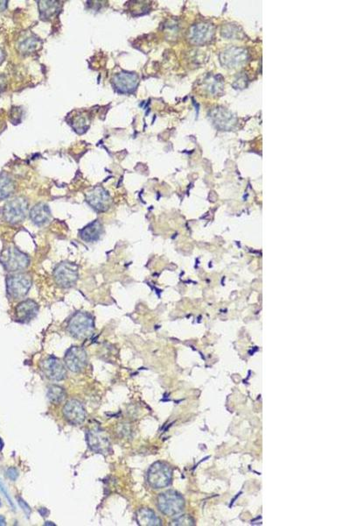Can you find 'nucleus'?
Returning <instances> with one entry per match:
<instances>
[{"label": "nucleus", "instance_id": "nucleus-18", "mask_svg": "<svg viewBox=\"0 0 350 526\" xmlns=\"http://www.w3.org/2000/svg\"><path fill=\"white\" fill-rule=\"evenodd\" d=\"M15 190V184L6 173H0V199L7 198Z\"/></svg>", "mask_w": 350, "mask_h": 526}, {"label": "nucleus", "instance_id": "nucleus-16", "mask_svg": "<svg viewBox=\"0 0 350 526\" xmlns=\"http://www.w3.org/2000/svg\"><path fill=\"white\" fill-rule=\"evenodd\" d=\"M31 220L39 226H44L48 223L51 218V211L48 205L44 203H39L34 205L30 211Z\"/></svg>", "mask_w": 350, "mask_h": 526}, {"label": "nucleus", "instance_id": "nucleus-9", "mask_svg": "<svg viewBox=\"0 0 350 526\" xmlns=\"http://www.w3.org/2000/svg\"><path fill=\"white\" fill-rule=\"evenodd\" d=\"M66 368L72 372L79 373L86 368L88 355L83 347H72L67 351L64 357Z\"/></svg>", "mask_w": 350, "mask_h": 526}, {"label": "nucleus", "instance_id": "nucleus-15", "mask_svg": "<svg viewBox=\"0 0 350 526\" xmlns=\"http://www.w3.org/2000/svg\"><path fill=\"white\" fill-rule=\"evenodd\" d=\"M104 233V226L98 219L92 221L80 231V238L88 243L97 241Z\"/></svg>", "mask_w": 350, "mask_h": 526}, {"label": "nucleus", "instance_id": "nucleus-8", "mask_svg": "<svg viewBox=\"0 0 350 526\" xmlns=\"http://www.w3.org/2000/svg\"><path fill=\"white\" fill-rule=\"evenodd\" d=\"M86 201L91 208L98 213L108 211L112 204L109 194L102 187H96L89 191L86 194Z\"/></svg>", "mask_w": 350, "mask_h": 526}, {"label": "nucleus", "instance_id": "nucleus-3", "mask_svg": "<svg viewBox=\"0 0 350 526\" xmlns=\"http://www.w3.org/2000/svg\"><path fill=\"white\" fill-rule=\"evenodd\" d=\"M33 285V278L28 273H15L6 279V290L9 296L19 299L25 297Z\"/></svg>", "mask_w": 350, "mask_h": 526}, {"label": "nucleus", "instance_id": "nucleus-1", "mask_svg": "<svg viewBox=\"0 0 350 526\" xmlns=\"http://www.w3.org/2000/svg\"><path fill=\"white\" fill-rule=\"evenodd\" d=\"M95 330V319L91 314L78 311L67 323L68 333L75 338H89Z\"/></svg>", "mask_w": 350, "mask_h": 526}, {"label": "nucleus", "instance_id": "nucleus-22", "mask_svg": "<svg viewBox=\"0 0 350 526\" xmlns=\"http://www.w3.org/2000/svg\"><path fill=\"white\" fill-rule=\"evenodd\" d=\"M35 47H36V43H35V41H34V39H33V38H28V39H26L25 41H24V42L21 43V48H23V51H24V52H26V51L29 50H34V48Z\"/></svg>", "mask_w": 350, "mask_h": 526}, {"label": "nucleus", "instance_id": "nucleus-10", "mask_svg": "<svg viewBox=\"0 0 350 526\" xmlns=\"http://www.w3.org/2000/svg\"><path fill=\"white\" fill-rule=\"evenodd\" d=\"M88 445L92 450L102 454H108L110 452V441L105 430L94 428L87 434Z\"/></svg>", "mask_w": 350, "mask_h": 526}, {"label": "nucleus", "instance_id": "nucleus-4", "mask_svg": "<svg viewBox=\"0 0 350 526\" xmlns=\"http://www.w3.org/2000/svg\"><path fill=\"white\" fill-rule=\"evenodd\" d=\"M173 470L168 464L158 461L152 465L147 473V480L152 488L155 489L167 488L172 483Z\"/></svg>", "mask_w": 350, "mask_h": 526}, {"label": "nucleus", "instance_id": "nucleus-6", "mask_svg": "<svg viewBox=\"0 0 350 526\" xmlns=\"http://www.w3.org/2000/svg\"><path fill=\"white\" fill-rule=\"evenodd\" d=\"M157 505L164 515L174 517L182 512L185 507V501L179 493L175 492L174 490H168L158 496Z\"/></svg>", "mask_w": 350, "mask_h": 526}, {"label": "nucleus", "instance_id": "nucleus-25", "mask_svg": "<svg viewBox=\"0 0 350 526\" xmlns=\"http://www.w3.org/2000/svg\"><path fill=\"white\" fill-rule=\"evenodd\" d=\"M3 60H4V52H3V50H2L1 48H0V64L2 63Z\"/></svg>", "mask_w": 350, "mask_h": 526}, {"label": "nucleus", "instance_id": "nucleus-23", "mask_svg": "<svg viewBox=\"0 0 350 526\" xmlns=\"http://www.w3.org/2000/svg\"><path fill=\"white\" fill-rule=\"evenodd\" d=\"M8 476L12 480H16L18 477L17 470L15 468H10L8 470Z\"/></svg>", "mask_w": 350, "mask_h": 526}, {"label": "nucleus", "instance_id": "nucleus-27", "mask_svg": "<svg viewBox=\"0 0 350 526\" xmlns=\"http://www.w3.org/2000/svg\"><path fill=\"white\" fill-rule=\"evenodd\" d=\"M0 504H1V502H0Z\"/></svg>", "mask_w": 350, "mask_h": 526}, {"label": "nucleus", "instance_id": "nucleus-17", "mask_svg": "<svg viewBox=\"0 0 350 526\" xmlns=\"http://www.w3.org/2000/svg\"><path fill=\"white\" fill-rule=\"evenodd\" d=\"M138 525L143 526H158L162 525V521L153 510L150 509H139L137 513Z\"/></svg>", "mask_w": 350, "mask_h": 526}, {"label": "nucleus", "instance_id": "nucleus-24", "mask_svg": "<svg viewBox=\"0 0 350 526\" xmlns=\"http://www.w3.org/2000/svg\"><path fill=\"white\" fill-rule=\"evenodd\" d=\"M5 525L6 524H5V519H4V517L0 516V526H5Z\"/></svg>", "mask_w": 350, "mask_h": 526}, {"label": "nucleus", "instance_id": "nucleus-2", "mask_svg": "<svg viewBox=\"0 0 350 526\" xmlns=\"http://www.w3.org/2000/svg\"><path fill=\"white\" fill-rule=\"evenodd\" d=\"M0 263L6 271L21 272L26 269L30 264L28 255L21 252L15 246H10L4 249L0 255Z\"/></svg>", "mask_w": 350, "mask_h": 526}, {"label": "nucleus", "instance_id": "nucleus-14", "mask_svg": "<svg viewBox=\"0 0 350 526\" xmlns=\"http://www.w3.org/2000/svg\"><path fill=\"white\" fill-rule=\"evenodd\" d=\"M40 307L35 301L32 299H26L22 301L17 305L15 309V314L18 321L22 323L29 322L36 317L39 312Z\"/></svg>", "mask_w": 350, "mask_h": 526}, {"label": "nucleus", "instance_id": "nucleus-11", "mask_svg": "<svg viewBox=\"0 0 350 526\" xmlns=\"http://www.w3.org/2000/svg\"><path fill=\"white\" fill-rule=\"evenodd\" d=\"M41 368L44 375L50 380H64L67 376V368L65 364L56 357L51 356L42 360Z\"/></svg>", "mask_w": 350, "mask_h": 526}, {"label": "nucleus", "instance_id": "nucleus-19", "mask_svg": "<svg viewBox=\"0 0 350 526\" xmlns=\"http://www.w3.org/2000/svg\"><path fill=\"white\" fill-rule=\"evenodd\" d=\"M47 397L52 403L60 404L65 399L66 391L58 385H52L47 390Z\"/></svg>", "mask_w": 350, "mask_h": 526}, {"label": "nucleus", "instance_id": "nucleus-21", "mask_svg": "<svg viewBox=\"0 0 350 526\" xmlns=\"http://www.w3.org/2000/svg\"><path fill=\"white\" fill-rule=\"evenodd\" d=\"M172 525L173 526H194L195 521L188 515H183V516H179L178 518H175Z\"/></svg>", "mask_w": 350, "mask_h": 526}, {"label": "nucleus", "instance_id": "nucleus-7", "mask_svg": "<svg viewBox=\"0 0 350 526\" xmlns=\"http://www.w3.org/2000/svg\"><path fill=\"white\" fill-rule=\"evenodd\" d=\"M53 274L57 285L65 288L75 286L79 277L77 266L74 263L67 262L58 264L54 268Z\"/></svg>", "mask_w": 350, "mask_h": 526}, {"label": "nucleus", "instance_id": "nucleus-12", "mask_svg": "<svg viewBox=\"0 0 350 526\" xmlns=\"http://www.w3.org/2000/svg\"><path fill=\"white\" fill-rule=\"evenodd\" d=\"M63 416L68 423L78 426L86 418V410L84 405L76 399H70L63 407Z\"/></svg>", "mask_w": 350, "mask_h": 526}, {"label": "nucleus", "instance_id": "nucleus-26", "mask_svg": "<svg viewBox=\"0 0 350 526\" xmlns=\"http://www.w3.org/2000/svg\"><path fill=\"white\" fill-rule=\"evenodd\" d=\"M3 447H4V442H3V440L0 438V451L3 449Z\"/></svg>", "mask_w": 350, "mask_h": 526}, {"label": "nucleus", "instance_id": "nucleus-5", "mask_svg": "<svg viewBox=\"0 0 350 526\" xmlns=\"http://www.w3.org/2000/svg\"><path fill=\"white\" fill-rule=\"evenodd\" d=\"M28 213V202L23 196H18L9 200L3 208L4 220L12 225L24 221Z\"/></svg>", "mask_w": 350, "mask_h": 526}, {"label": "nucleus", "instance_id": "nucleus-20", "mask_svg": "<svg viewBox=\"0 0 350 526\" xmlns=\"http://www.w3.org/2000/svg\"><path fill=\"white\" fill-rule=\"evenodd\" d=\"M57 9V4L53 1H42L40 4V11L42 12V16L48 18L50 15H53L54 12Z\"/></svg>", "mask_w": 350, "mask_h": 526}, {"label": "nucleus", "instance_id": "nucleus-13", "mask_svg": "<svg viewBox=\"0 0 350 526\" xmlns=\"http://www.w3.org/2000/svg\"><path fill=\"white\" fill-rule=\"evenodd\" d=\"M114 86L121 93H131L138 86V75L129 72H122L114 76Z\"/></svg>", "mask_w": 350, "mask_h": 526}]
</instances>
